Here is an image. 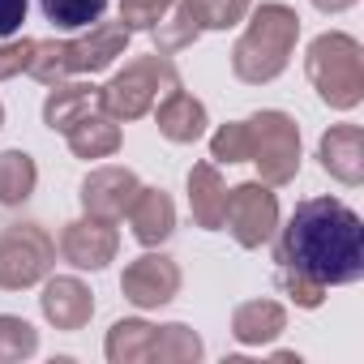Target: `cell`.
I'll list each match as a JSON object with an SVG mask.
<instances>
[{"label": "cell", "mask_w": 364, "mask_h": 364, "mask_svg": "<svg viewBox=\"0 0 364 364\" xmlns=\"http://www.w3.org/2000/svg\"><path fill=\"white\" fill-rule=\"evenodd\" d=\"M274 262L287 274L321 287H347L364 279V219L338 198H304L274 232Z\"/></svg>", "instance_id": "obj_1"}, {"label": "cell", "mask_w": 364, "mask_h": 364, "mask_svg": "<svg viewBox=\"0 0 364 364\" xmlns=\"http://www.w3.org/2000/svg\"><path fill=\"white\" fill-rule=\"evenodd\" d=\"M300 39V14L283 0H266L253 5L245 18V35L232 48V73L245 86H266L274 77H283V69L291 65Z\"/></svg>", "instance_id": "obj_2"}, {"label": "cell", "mask_w": 364, "mask_h": 364, "mask_svg": "<svg viewBox=\"0 0 364 364\" xmlns=\"http://www.w3.org/2000/svg\"><path fill=\"white\" fill-rule=\"evenodd\" d=\"M129 39L133 31L124 22H95L77 39H35V56L26 73L39 86H56L69 77H95L129 52Z\"/></svg>", "instance_id": "obj_3"}, {"label": "cell", "mask_w": 364, "mask_h": 364, "mask_svg": "<svg viewBox=\"0 0 364 364\" xmlns=\"http://www.w3.org/2000/svg\"><path fill=\"white\" fill-rule=\"evenodd\" d=\"M304 77L330 112H351L364 103V48L347 31H326L304 52Z\"/></svg>", "instance_id": "obj_4"}, {"label": "cell", "mask_w": 364, "mask_h": 364, "mask_svg": "<svg viewBox=\"0 0 364 364\" xmlns=\"http://www.w3.org/2000/svg\"><path fill=\"white\" fill-rule=\"evenodd\" d=\"M180 86V69L171 65V56L150 52V56H133L120 73H112L107 86H99V107L112 120H141L154 112V103L163 95H171Z\"/></svg>", "instance_id": "obj_5"}, {"label": "cell", "mask_w": 364, "mask_h": 364, "mask_svg": "<svg viewBox=\"0 0 364 364\" xmlns=\"http://www.w3.org/2000/svg\"><path fill=\"white\" fill-rule=\"evenodd\" d=\"M300 124L287 112L262 107L249 116V163H257V180L283 189L300 176Z\"/></svg>", "instance_id": "obj_6"}, {"label": "cell", "mask_w": 364, "mask_h": 364, "mask_svg": "<svg viewBox=\"0 0 364 364\" xmlns=\"http://www.w3.org/2000/svg\"><path fill=\"white\" fill-rule=\"evenodd\" d=\"M56 266V240L39 223H14L0 232V291L39 287Z\"/></svg>", "instance_id": "obj_7"}, {"label": "cell", "mask_w": 364, "mask_h": 364, "mask_svg": "<svg viewBox=\"0 0 364 364\" xmlns=\"http://www.w3.org/2000/svg\"><path fill=\"white\" fill-rule=\"evenodd\" d=\"M223 228L240 249H262L279 232V198L266 180H245V185L228 189L223 202Z\"/></svg>", "instance_id": "obj_8"}, {"label": "cell", "mask_w": 364, "mask_h": 364, "mask_svg": "<svg viewBox=\"0 0 364 364\" xmlns=\"http://www.w3.org/2000/svg\"><path fill=\"white\" fill-rule=\"evenodd\" d=\"M141 189V180L133 167H120V163H103L95 171H86L82 189H77V202H82V215L90 219H103V223H120L133 206Z\"/></svg>", "instance_id": "obj_9"}, {"label": "cell", "mask_w": 364, "mask_h": 364, "mask_svg": "<svg viewBox=\"0 0 364 364\" xmlns=\"http://www.w3.org/2000/svg\"><path fill=\"white\" fill-rule=\"evenodd\" d=\"M120 291H124V300L133 304V309H141V313H150V309H163V304H171L176 296H180V266L167 257V253H141V257H133L129 266H124V274H120Z\"/></svg>", "instance_id": "obj_10"}, {"label": "cell", "mask_w": 364, "mask_h": 364, "mask_svg": "<svg viewBox=\"0 0 364 364\" xmlns=\"http://www.w3.org/2000/svg\"><path fill=\"white\" fill-rule=\"evenodd\" d=\"M56 253L73 266V270H107L120 253V236H116V223H103V219H73L60 228V240H56Z\"/></svg>", "instance_id": "obj_11"}, {"label": "cell", "mask_w": 364, "mask_h": 364, "mask_svg": "<svg viewBox=\"0 0 364 364\" xmlns=\"http://www.w3.org/2000/svg\"><path fill=\"white\" fill-rule=\"evenodd\" d=\"M39 313L48 326L73 334L86 330L95 317V291L77 279V274H48L43 279V296H39Z\"/></svg>", "instance_id": "obj_12"}, {"label": "cell", "mask_w": 364, "mask_h": 364, "mask_svg": "<svg viewBox=\"0 0 364 364\" xmlns=\"http://www.w3.org/2000/svg\"><path fill=\"white\" fill-rule=\"evenodd\" d=\"M317 163L330 180L355 189L364 185V133L360 124H330L317 141Z\"/></svg>", "instance_id": "obj_13"}, {"label": "cell", "mask_w": 364, "mask_h": 364, "mask_svg": "<svg viewBox=\"0 0 364 364\" xmlns=\"http://www.w3.org/2000/svg\"><path fill=\"white\" fill-rule=\"evenodd\" d=\"M124 219H129V232H133V240H137L141 249H159V245H167L171 232H176V202L167 198V189L141 185Z\"/></svg>", "instance_id": "obj_14"}, {"label": "cell", "mask_w": 364, "mask_h": 364, "mask_svg": "<svg viewBox=\"0 0 364 364\" xmlns=\"http://www.w3.org/2000/svg\"><path fill=\"white\" fill-rule=\"evenodd\" d=\"M154 124H159V133H163L167 141H176V146H193V141L206 137L210 116H206V103H202V99H193L189 90L176 86L171 95H163V99L154 103Z\"/></svg>", "instance_id": "obj_15"}, {"label": "cell", "mask_w": 364, "mask_h": 364, "mask_svg": "<svg viewBox=\"0 0 364 364\" xmlns=\"http://www.w3.org/2000/svg\"><path fill=\"white\" fill-rule=\"evenodd\" d=\"M283 330H287V309L270 296H257V300H245L232 309V338L240 347H266Z\"/></svg>", "instance_id": "obj_16"}, {"label": "cell", "mask_w": 364, "mask_h": 364, "mask_svg": "<svg viewBox=\"0 0 364 364\" xmlns=\"http://www.w3.org/2000/svg\"><path fill=\"white\" fill-rule=\"evenodd\" d=\"M189 189V215L202 232H219L223 228V202H228V185L215 163H193L185 176Z\"/></svg>", "instance_id": "obj_17"}, {"label": "cell", "mask_w": 364, "mask_h": 364, "mask_svg": "<svg viewBox=\"0 0 364 364\" xmlns=\"http://www.w3.org/2000/svg\"><path fill=\"white\" fill-rule=\"evenodd\" d=\"M99 112V86L90 82H56L48 86V99H43V124L52 133H65L73 129L82 116Z\"/></svg>", "instance_id": "obj_18"}, {"label": "cell", "mask_w": 364, "mask_h": 364, "mask_svg": "<svg viewBox=\"0 0 364 364\" xmlns=\"http://www.w3.org/2000/svg\"><path fill=\"white\" fill-rule=\"evenodd\" d=\"M65 141H69V150H73V159H112L116 150H120V120H112L103 107L99 112H90V116H82L73 129H65Z\"/></svg>", "instance_id": "obj_19"}, {"label": "cell", "mask_w": 364, "mask_h": 364, "mask_svg": "<svg viewBox=\"0 0 364 364\" xmlns=\"http://www.w3.org/2000/svg\"><path fill=\"white\" fill-rule=\"evenodd\" d=\"M150 343H154V326L146 317H120V321H112V330L103 338V355L112 364H141V360H150Z\"/></svg>", "instance_id": "obj_20"}, {"label": "cell", "mask_w": 364, "mask_h": 364, "mask_svg": "<svg viewBox=\"0 0 364 364\" xmlns=\"http://www.w3.org/2000/svg\"><path fill=\"white\" fill-rule=\"evenodd\" d=\"M39 185V167L26 150H0V206L14 210L35 198Z\"/></svg>", "instance_id": "obj_21"}, {"label": "cell", "mask_w": 364, "mask_h": 364, "mask_svg": "<svg viewBox=\"0 0 364 364\" xmlns=\"http://www.w3.org/2000/svg\"><path fill=\"white\" fill-rule=\"evenodd\" d=\"M202 355H206L202 334L189 330L185 321L154 326V343H150V360H154V364H198Z\"/></svg>", "instance_id": "obj_22"}, {"label": "cell", "mask_w": 364, "mask_h": 364, "mask_svg": "<svg viewBox=\"0 0 364 364\" xmlns=\"http://www.w3.org/2000/svg\"><path fill=\"white\" fill-rule=\"evenodd\" d=\"M198 39H202V31H198L193 14L185 9V0H176V5L163 14V22L150 31V43H154V52H163V56L185 52V48H193Z\"/></svg>", "instance_id": "obj_23"}, {"label": "cell", "mask_w": 364, "mask_h": 364, "mask_svg": "<svg viewBox=\"0 0 364 364\" xmlns=\"http://www.w3.org/2000/svg\"><path fill=\"white\" fill-rule=\"evenodd\" d=\"M39 9L56 31H90L95 22H103L107 0H39Z\"/></svg>", "instance_id": "obj_24"}, {"label": "cell", "mask_w": 364, "mask_h": 364, "mask_svg": "<svg viewBox=\"0 0 364 364\" xmlns=\"http://www.w3.org/2000/svg\"><path fill=\"white\" fill-rule=\"evenodd\" d=\"M185 9L193 14L198 31L206 35V31H232V26H240L249 18V9H253V0H185Z\"/></svg>", "instance_id": "obj_25"}, {"label": "cell", "mask_w": 364, "mask_h": 364, "mask_svg": "<svg viewBox=\"0 0 364 364\" xmlns=\"http://www.w3.org/2000/svg\"><path fill=\"white\" fill-rule=\"evenodd\" d=\"M39 351V330L26 317L0 313V364H22Z\"/></svg>", "instance_id": "obj_26"}, {"label": "cell", "mask_w": 364, "mask_h": 364, "mask_svg": "<svg viewBox=\"0 0 364 364\" xmlns=\"http://www.w3.org/2000/svg\"><path fill=\"white\" fill-rule=\"evenodd\" d=\"M215 163H249V120H228L210 133Z\"/></svg>", "instance_id": "obj_27"}, {"label": "cell", "mask_w": 364, "mask_h": 364, "mask_svg": "<svg viewBox=\"0 0 364 364\" xmlns=\"http://www.w3.org/2000/svg\"><path fill=\"white\" fill-rule=\"evenodd\" d=\"M171 5H176V0H120V22L129 31H146L150 35Z\"/></svg>", "instance_id": "obj_28"}, {"label": "cell", "mask_w": 364, "mask_h": 364, "mask_svg": "<svg viewBox=\"0 0 364 364\" xmlns=\"http://www.w3.org/2000/svg\"><path fill=\"white\" fill-rule=\"evenodd\" d=\"M31 56H35V39H0V82H14L31 69Z\"/></svg>", "instance_id": "obj_29"}, {"label": "cell", "mask_w": 364, "mask_h": 364, "mask_svg": "<svg viewBox=\"0 0 364 364\" xmlns=\"http://www.w3.org/2000/svg\"><path fill=\"white\" fill-rule=\"evenodd\" d=\"M279 287H283L300 309H321L326 296H330V287H321V283H313V279H300V274H287V270H279Z\"/></svg>", "instance_id": "obj_30"}, {"label": "cell", "mask_w": 364, "mask_h": 364, "mask_svg": "<svg viewBox=\"0 0 364 364\" xmlns=\"http://www.w3.org/2000/svg\"><path fill=\"white\" fill-rule=\"evenodd\" d=\"M26 9H31V0H0V39H9V35L22 31Z\"/></svg>", "instance_id": "obj_31"}, {"label": "cell", "mask_w": 364, "mask_h": 364, "mask_svg": "<svg viewBox=\"0 0 364 364\" xmlns=\"http://www.w3.org/2000/svg\"><path fill=\"white\" fill-rule=\"evenodd\" d=\"M309 5L321 14H347V9H355V0H309Z\"/></svg>", "instance_id": "obj_32"}, {"label": "cell", "mask_w": 364, "mask_h": 364, "mask_svg": "<svg viewBox=\"0 0 364 364\" xmlns=\"http://www.w3.org/2000/svg\"><path fill=\"white\" fill-rule=\"evenodd\" d=\"M0 129H5V103H0Z\"/></svg>", "instance_id": "obj_33"}]
</instances>
